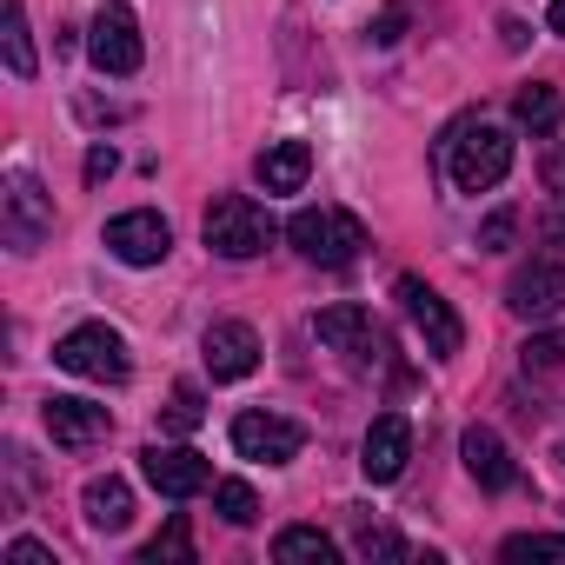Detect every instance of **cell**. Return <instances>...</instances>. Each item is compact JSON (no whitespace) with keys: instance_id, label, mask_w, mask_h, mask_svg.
<instances>
[{"instance_id":"6da1fadb","label":"cell","mask_w":565,"mask_h":565,"mask_svg":"<svg viewBox=\"0 0 565 565\" xmlns=\"http://www.w3.org/2000/svg\"><path fill=\"white\" fill-rule=\"evenodd\" d=\"M439 147H446V167H452V186H459V193H492V186L512 173V134H505V127L459 120Z\"/></svg>"},{"instance_id":"7a4b0ae2","label":"cell","mask_w":565,"mask_h":565,"mask_svg":"<svg viewBox=\"0 0 565 565\" xmlns=\"http://www.w3.org/2000/svg\"><path fill=\"white\" fill-rule=\"evenodd\" d=\"M287 239H294L313 266H353L360 246H366V226H360L353 213H340V206H300V213L287 220Z\"/></svg>"},{"instance_id":"3957f363","label":"cell","mask_w":565,"mask_h":565,"mask_svg":"<svg viewBox=\"0 0 565 565\" xmlns=\"http://www.w3.org/2000/svg\"><path fill=\"white\" fill-rule=\"evenodd\" d=\"M266 239H273V213H266L259 200L220 193V200L206 206V246H213L220 259H253V253H266Z\"/></svg>"},{"instance_id":"277c9868","label":"cell","mask_w":565,"mask_h":565,"mask_svg":"<svg viewBox=\"0 0 565 565\" xmlns=\"http://www.w3.org/2000/svg\"><path fill=\"white\" fill-rule=\"evenodd\" d=\"M0 233H8L14 253H34V246L54 233V193H47L28 167L8 173V193H0Z\"/></svg>"},{"instance_id":"5b68a950","label":"cell","mask_w":565,"mask_h":565,"mask_svg":"<svg viewBox=\"0 0 565 565\" xmlns=\"http://www.w3.org/2000/svg\"><path fill=\"white\" fill-rule=\"evenodd\" d=\"M54 366H67L74 380L120 386V380H127V340H120L114 327H74V333H61Z\"/></svg>"},{"instance_id":"8992f818","label":"cell","mask_w":565,"mask_h":565,"mask_svg":"<svg viewBox=\"0 0 565 565\" xmlns=\"http://www.w3.org/2000/svg\"><path fill=\"white\" fill-rule=\"evenodd\" d=\"M399 307H406V320H413V333L426 340V353H433V360H452V353L466 347V327H459V313H452V307H446V300L426 287L419 273H406V279H399Z\"/></svg>"},{"instance_id":"52a82bcc","label":"cell","mask_w":565,"mask_h":565,"mask_svg":"<svg viewBox=\"0 0 565 565\" xmlns=\"http://www.w3.org/2000/svg\"><path fill=\"white\" fill-rule=\"evenodd\" d=\"M87 54H94V67L100 74H140V21H134V8L127 0H107V8L94 14V28H87Z\"/></svg>"},{"instance_id":"ba28073f","label":"cell","mask_w":565,"mask_h":565,"mask_svg":"<svg viewBox=\"0 0 565 565\" xmlns=\"http://www.w3.org/2000/svg\"><path fill=\"white\" fill-rule=\"evenodd\" d=\"M300 446H307V433H300L294 419H279V413H239V419H233V452H239V459L287 466V459H300Z\"/></svg>"},{"instance_id":"9c48e42d","label":"cell","mask_w":565,"mask_h":565,"mask_svg":"<svg viewBox=\"0 0 565 565\" xmlns=\"http://www.w3.org/2000/svg\"><path fill=\"white\" fill-rule=\"evenodd\" d=\"M167 246H173V226H167L153 206H134V213L107 220V253H114L120 266H160Z\"/></svg>"},{"instance_id":"30bf717a","label":"cell","mask_w":565,"mask_h":565,"mask_svg":"<svg viewBox=\"0 0 565 565\" xmlns=\"http://www.w3.org/2000/svg\"><path fill=\"white\" fill-rule=\"evenodd\" d=\"M140 472H147V486H153L160 499H193V492L213 486V466H206L193 446H147V452H140Z\"/></svg>"},{"instance_id":"8fae6325","label":"cell","mask_w":565,"mask_h":565,"mask_svg":"<svg viewBox=\"0 0 565 565\" xmlns=\"http://www.w3.org/2000/svg\"><path fill=\"white\" fill-rule=\"evenodd\" d=\"M406 459H413V419H406V413H380V419L366 426L360 472H366L373 486H393V479L406 472Z\"/></svg>"},{"instance_id":"7c38bea8","label":"cell","mask_w":565,"mask_h":565,"mask_svg":"<svg viewBox=\"0 0 565 565\" xmlns=\"http://www.w3.org/2000/svg\"><path fill=\"white\" fill-rule=\"evenodd\" d=\"M41 419H47L54 446H67V452H87V446H100V439L114 433V413H107V406H94V399H67V393H54V399L41 406Z\"/></svg>"},{"instance_id":"4fadbf2b","label":"cell","mask_w":565,"mask_h":565,"mask_svg":"<svg viewBox=\"0 0 565 565\" xmlns=\"http://www.w3.org/2000/svg\"><path fill=\"white\" fill-rule=\"evenodd\" d=\"M505 307H512L519 320H552V313L565 307V266H558V259H532V266H519V273H512V287H505Z\"/></svg>"},{"instance_id":"5bb4252c","label":"cell","mask_w":565,"mask_h":565,"mask_svg":"<svg viewBox=\"0 0 565 565\" xmlns=\"http://www.w3.org/2000/svg\"><path fill=\"white\" fill-rule=\"evenodd\" d=\"M313 333H320V347H333V353H347L353 366H366V353L380 347V327H373V313H366V307H353V300H340V307H327V313L313 320Z\"/></svg>"},{"instance_id":"9a60e30c","label":"cell","mask_w":565,"mask_h":565,"mask_svg":"<svg viewBox=\"0 0 565 565\" xmlns=\"http://www.w3.org/2000/svg\"><path fill=\"white\" fill-rule=\"evenodd\" d=\"M259 366V333L246 320H213L206 327V373L213 380H246Z\"/></svg>"},{"instance_id":"2e32d148","label":"cell","mask_w":565,"mask_h":565,"mask_svg":"<svg viewBox=\"0 0 565 565\" xmlns=\"http://www.w3.org/2000/svg\"><path fill=\"white\" fill-rule=\"evenodd\" d=\"M459 452H466V472H472L486 492H512V486H519V466H512V452L499 446V433L472 426V433L459 439Z\"/></svg>"},{"instance_id":"e0dca14e","label":"cell","mask_w":565,"mask_h":565,"mask_svg":"<svg viewBox=\"0 0 565 565\" xmlns=\"http://www.w3.org/2000/svg\"><path fill=\"white\" fill-rule=\"evenodd\" d=\"M259 186L266 193H300L307 186V173H313V147L307 140H273L266 153H259Z\"/></svg>"},{"instance_id":"ac0fdd59","label":"cell","mask_w":565,"mask_h":565,"mask_svg":"<svg viewBox=\"0 0 565 565\" xmlns=\"http://www.w3.org/2000/svg\"><path fill=\"white\" fill-rule=\"evenodd\" d=\"M81 505H87V525L94 532H127L134 525V492H127V479H87V492H81Z\"/></svg>"},{"instance_id":"d6986e66","label":"cell","mask_w":565,"mask_h":565,"mask_svg":"<svg viewBox=\"0 0 565 565\" xmlns=\"http://www.w3.org/2000/svg\"><path fill=\"white\" fill-rule=\"evenodd\" d=\"M273 558L279 565H333V539L320 525H287L273 539Z\"/></svg>"},{"instance_id":"ffe728a7","label":"cell","mask_w":565,"mask_h":565,"mask_svg":"<svg viewBox=\"0 0 565 565\" xmlns=\"http://www.w3.org/2000/svg\"><path fill=\"white\" fill-rule=\"evenodd\" d=\"M0 47H8V74H14V81H34V34H28V8H21V0H8Z\"/></svg>"},{"instance_id":"44dd1931","label":"cell","mask_w":565,"mask_h":565,"mask_svg":"<svg viewBox=\"0 0 565 565\" xmlns=\"http://www.w3.org/2000/svg\"><path fill=\"white\" fill-rule=\"evenodd\" d=\"M512 114H519V127H525V134H532V140H545V134H552V127H558V94H552V87H539V81H532V87H525V94H519V100H512Z\"/></svg>"},{"instance_id":"7402d4cb","label":"cell","mask_w":565,"mask_h":565,"mask_svg":"<svg viewBox=\"0 0 565 565\" xmlns=\"http://www.w3.org/2000/svg\"><path fill=\"white\" fill-rule=\"evenodd\" d=\"M213 512H220L226 525H253V519H259V499H253L246 479H220V486H213Z\"/></svg>"},{"instance_id":"603a6c76","label":"cell","mask_w":565,"mask_h":565,"mask_svg":"<svg viewBox=\"0 0 565 565\" xmlns=\"http://www.w3.org/2000/svg\"><path fill=\"white\" fill-rule=\"evenodd\" d=\"M186 558H193V532H186V519L173 512V519H167V532L140 552V565H186Z\"/></svg>"},{"instance_id":"cb8c5ba5","label":"cell","mask_w":565,"mask_h":565,"mask_svg":"<svg viewBox=\"0 0 565 565\" xmlns=\"http://www.w3.org/2000/svg\"><path fill=\"white\" fill-rule=\"evenodd\" d=\"M499 552H505V565H525V558H558V565H565V539H558V532H519V539H505Z\"/></svg>"},{"instance_id":"d4e9b609","label":"cell","mask_w":565,"mask_h":565,"mask_svg":"<svg viewBox=\"0 0 565 565\" xmlns=\"http://www.w3.org/2000/svg\"><path fill=\"white\" fill-rule=\"evenodd\" d=\"M160 419H167V433H200V419H206V406H200V386H173Z\"/></svg>"},{"instance_id":"484cf974","label":"cell","mask_w":565,"mask_h":565,"mask_svg":"<svg viewBox=\"0 0 565 565\" xmlns=\"http://www.w3.org/2000/svg\"><path fill=\"white\" fill-rule=\"evenodd\" d=\"M512 233H519V213H512V206H499V213L479 226V253H505V246H512Z\"/></svg>"},{"instance_id":"4316f807","label":"cell","mask_w":565,"mask_h":565,"mask_svg":"<svg viewBox=\"0 0 565 565\" xmlns=\"http://www.w3.org/2000/svg\"><path fill=\"white\" fill-rule=\"evenodd\" d=\"M552 366H565V340H552V333H545V340H532V347H525V373H552Z\"/></svg>"},{"instance_id":"83f0119b","label":"cell","mask_w":565,"mask_h":565,"mask_svg":"<svg viewBox=\"0 0 565 565\" xmlns=\"http://www.w3.org/2000/svg\"><path fill=\"white\" fill-rule=\"evenodd\" d=\"M8 565H54V552H47L41 539H14V545H8Z\"/></svg>"},{"instance_id":"f1b7e54d","label":"cell","mask_w":565,"mask_h":565,"mask_svg":"<svg viewBox=\"0 0 565 565\" xmlns=\"http://www.w3.org/2000/svg\"><path fill=\"white\" fill-rule=\"evenodd\" d=\"M399 28H406V14H399V8H386V14H380V28H373V41H380V47H393V41H399Z\"/></svg>"},{"instance_id":"f546056e","label":"cell","mask_w":565,"mask_h":565,"mask_svg":"<svg viewBox=\"0 0 565 565\" xmlns=\"http://www.w3.org/2000/svg\"><path fill=\"white\" fill-rule=\"evenodd\" d=\"M114 167H120V160H114V147H94V153H87V180H94V186H100Z\"/></svg>"},{"instance_id":"4dcf8cb0","label":"cell","mask_w":565,"mask_h":565,"mask_svg":"<svg viewBox=\"0 0 565 565\" xmlns=\"http://www.w3.org/2000/svg\"><path fill=\"white\" fill-rule=\"evenodd\" d=\"M545 28H552V34H565V0H552V8H545Z\"/></svg>"},{"instance_id":"1f68e13d","label":"cell","mask_w":565,"mask_h":565,"mask_svg":"<svg viewBox=\"0 0 565 565\" xmlns=\"http://www.w3.org/2000/svg\"><path fill=\"white\" fill-rule=\"evenodd\" d=\"M552 239L565 246V193H558V213H552Z\"/></svg>"},{"instance_id":"d6a6232c","label":"cell","mask_w":565,"mask_h":565,"mask_svg":"<svg viewBox=\"0 0 565 565\" xmlns=\"http://www.w3.org/2000/svg\"><path fill=\"white\" fill-rule=\"evenodd\" d=\"M558 459H565V446H558Z\"/></svg>"}]
</instances>
